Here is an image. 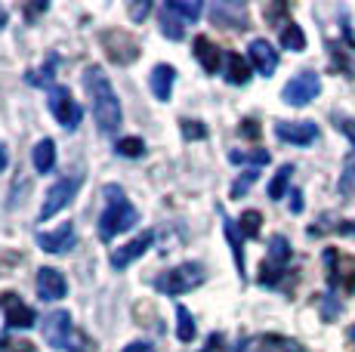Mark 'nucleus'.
<instances>
[{
    "instance_id": "nucleus-1",
    "label": "nucleus",
    "mask_w": 355,
    "mask_h": 352,
    "mask_svg": "<svg viewBox=\"0 0 355 352\" xmlns=\"http://www.w3.org/2000/svg\"><path fill=\"white\" fill-rule=\"evenodd\" d=\"M84 90H87V96H90L93 118H96L99 130L114 133L121 127V103H118V93H114L108 74L102 71L99 65L84 71Z\"/></svg>"
},
{
    "instance_id": "nucleus-2",
    "label": "nucleus",
    "mask_w": 355,
    "mask_h": 352,
    "mask_svg": "<svg viewBox=\"0 0 355 352\" xmlns=\"http://www.w3.org/2000/svg\"><path fill=\"white\" fill-rule=\"evenodd\" d=\"M102 195H105V211L99 216V235L105 241H112V238H118V235L130 232V229L139 222V213H136V207L127 201L121 186H105Z\"/></svg>"
},
{
    "instance_id": "nucleus-3",
    "label": "nucleus",
    "mask_w": 355,
    "mask_h": 352,
    "mask_svg": "<svg viewBox=\"0 0 355 352\" xmlns=\"http://www.w3.org/2000/svg\"><path fill=\"white\" fill-rule=\"evenodd\" d=\"M204 266L201 263H182V266L170 269V272H164L155 279V288L161 290V294L167 297H180V294H189V290H195L198 284H204Z\"/></svg>"
},
{
    "instance_id": "nucleus-4",
    "label": "nucleus",
    "mask_w": 355,
    "mask_h": 352,
    "mask_svg": "<svg viewBox=\"0 0 355 352\" xmlns=\"http://www.w3.org/2000/svg\"><path fill=\"white\" fill-rule=\"evenodd\" d=\"M46 105H50L53 118H56L59 124L65 127V130H78V124H80V118H84V112H80V105L71 99L68 87H62V84L46 87Z\"/></svg>"
},
{
    "instance_id": "nucleus-5",
    "label": "nucleus",
    "mask_w": 355,
    "mask_h": 352,
    "mask_svg": "<svg viewBox=\"0 0 355 352\" xmlns=\"http://www.w3.org/2000/svg\"><path fill=\"white\" fill-rule=\"evenodd\" d=\"M318 93H322V78H318L315 71H300V74H293L288 84H284L282 99L288 105L303 108V105H309Z\"/></svg>"
},
{
    "instance_id": "nucleus-6",
    "label": "nucleus",
    "mask_w": 355,
    "mask_h": 352,
    "mask_svg": "<svg viewBox=\"0 0 355 352\" xmlns=\"http://www.w3.org/2000/svg\"><path fill=\"white\" fill-rule=\"evenodd\" d=\"M78 188H80V176H65L56 186H50V192H46V198H44V207H40V213H37L40 222L53 220L59 211H65V207L71 204V198L78 195Z\"/></svg>"
},
{
    "instance_id": "nucleus-7",
    "label": "nucleus",
    "mask_w": 355,
    "mask_h": 352,
    "mask_svg": "<svg viewBox=\"0 0 355 352\" xmlns=\"http://www.w3.org/2000/svg\"><path fill=\"white\" fill-rule=\"evenodd\" d=\"M99 40H102L105 56L118 65H130L136 56H139V40L133 35H127V31H102Z\"/></svg>"
},
{
    "instance_id": "nucleus-8",
    "label": "nucleus",
    "mask_w": 355,
    "mask_h": 352,
    "mask_svg": "<svg viewBox=\"0 0 355 352\" xmlns=\"http://www.w3.org/2000/svg\"><path fill=\"white\" fill-rule=\"evenodd\" d=\"M0 313H3L6 324H10L12 331H31L34 324H37V315H34V309L28 303H22L12 290H6V294H0Z\"/></svg>"
},
{
    "instance_id": "nucleus-9",
    "label": "nucleus",
    "mask_w": 355,
    "mask_h": 352,
    "mask_svg": "<svg viewBox=\"0 0 355 352\" xmlns=\"http://www.w3.org/2000/svg\"><path fill=\"white\" fill-rule=\"evenodd\" d=\"M44 340L53 349H68L71 346V315L65 309H56L44 318Z\"/></svg>"
},
{
    "instance_id": "nucleus-10",
    "label": "nucleus",
    "mask_w": 355,
    "mask_h": 352,
    "mask_svg": "<svg viewBox=\"0 0 355 352\" xmlns=\"http://www.w3.org/2000/svg\"><path fill=\"white\" fill-rule=\"evenodd\" d=\"M275 137L291 146H312L318 139V127L312 121H278Z\"/></svg>"
},
{
    "instance_id": "nucleus-11",
    "label": "nucleus",
    "mask_w": 355,
    "mask_h": 352,
    "mask_svg": "<svg viewBox=\"0 0 355 352\" xmlns=\"http://www.w3.org/2000/svg\"><path fill=\"white\" fill-rule=\"evenodd\" d=\"M248 59H250V65H254V69L263 74V78H272L275 69H278V50L266 37H254V40H250Z\"/></svg>"
},
{
    "instance_id": "nucleus-12",
    "label": "nucleus",
    "mask_w": 355,
    "mask_h": 352,
    "mask_svg": "<svg viewBox=\"0 0 355 352\" xmlns=\"http://www.w3.org/2000/svg\"><path fill=\"white\" fill-rule=\"evenodd\" d=\"M152 245H155V232H152V229H146V232L136 235L133 241H127V245H121L118 250H114V254H112V266L121 272V269H127L133 260H139V256L146 254Z\"/></svg>"
},
{
    "instance_id": "nucleus-13",
    "label": "nucleus",
    "mask_w": 355,
    "mask_h": 352,
    "mask_svg": "<svg viewBox=\"0 0 355 352\" xmlns=\"http://www.w3.org/2000/svg\"><path fill=\"white\" fill-rule=\"evenodd\" d=\"M78 241V232H74L71 222L59 226L56 232H37V247L46 250V254H68Z\"/></svg>"
},
{
    "instance_id": "nucleus-14",
    "label": "nucleus",
    "mask_w": 355,
    "mask_h": 352,
    "mask_svg": "<svg viewBox=\"0 0 355 352\" xmlns=\"http://www.w3.org/2000/svg\"><path fill=\"white\" fill-rule=\"evenodd\" d=\"M65 290H68V281H65V275L59 272V269H53V266H40L37 269V294H40V300H62Z\"/></svg>"
},
{
    "instance_id": "nucleus-15",
    "label": "nucleus",
    "mask_w": 355,
    "mask_h": 352,
    "mask_svg": "<svg viewBox=\"0 0 355 352\" xmlns=\"http://www.w3.org/2000/svg\"><path fill=\"white\" fill-rule=\"evenodd\" d=\"M195 59H198V65H201V69L204 71H207V74H216V71H220L223 69V50H220V46H216L214 44V40H210V37H195Z\"/></svg>"
},
{
    "instance_id": "nucleus-16",
    "label": "nucleus",
    "mask_w": 355,
    "mask_h": 352,
    "mask_svg": "<svg viewBox=\"0 0 355 352\" xmlns=\"http://www.w3.org/2000/svg\"><path fill=\"white\" fill-rule=\"evenodd\" d=\"M148 84H152L155 99L167 103L170 93H173V84H176V69H173V65H155V69H152V78H148Z\"/></svg>"
},
{
    "instance_id": "nucleus-17",
    "label": "nucleus",
    "mask_w": 355,
    "mask_h": 352,
    "mask_svg": "<svg viewBox=\"0 0 355 352\" xmlns=\"http://www.w3.org/2000/svg\"><path fill=\"white\" fill-rule=\"evenodd\" d=\"M210 16H214V22L223 25V28H244V25H248V16H244L241 3H216L214 10H210Z\"/></svg>"
},
{
    "instance_id": "nucleus-18",
    "label": "nucleus",
    "mask_w": 355,
    "mask_h": 352,
    "mask_svg": "<svg viewBox=\"0 0 355 352\" xmlns=\"http://www.w3.org/2000/svg\"><path fill=\"white\" fill-rule=\"evenodd\" d=\"M220 216H223V232H226V241H229V247H232V256H235L238 275L244 279V250H241V245H244V235H241V229H238L235 222H232L223 211H220Z\"/></svg>"
},
{
    "instance_id": "nucleus-19",
    "label": "nucleus",
    "mask_w": 355,
    "mask_h": 352,
    "mask_svg": "<svg viewBox=\"0 0 355 352\" xmlns=\"http://www.w3.org/2000/svg\"><path fill=\"white\" fill-rule=\"evenodd\" d=\"M164 10L173 12L182 25H189V22H198V16L204 12V3H201V0H167V3H164Z\"/></svg>"
},
{
    "instance_id": "nucleus-20",
    "label": "nucleus",
    "mask_w": 355,
    "mask_h": 352,
    "mask_svg": "<svg viewBox=\"0 0 355 352\" xmlns=\"http://www.w3.org/2000/svg\"><path fill=\"white\" fill-rule=\"evenodd\" d=\"M31 161H34V170L37 173H50L56 167V142L53 139H40L31 152Z\"/></svg>"
},
{
    "instance_id": "nucleus-21",
    "label": "nucleus",
    "mask_w": 355,
    "mask_h": 352,
    "mask_svg": "<svg viewBox=\"0 0 355 352\" xmlns=\"http://www.w3.org/2000/svg\"><path fill=\"white\" fill-rule=\"evenodd\" d=\"M226 80L235 87H244L250 80V65L241 59V53H226Z\"/></svg>"
},
{
    "instance_id": "nucleus-22",
    "label": "nucleus",
    "mask_w": 355,
    "mask_h": 352,
    "mask_svg": "<svg viewBox=\"0 0 355 352\" xmlns=\"http://www.w3.org/2000/svg\"><path fill=\"white\" fill-rule=\"evenodd\" d=\"M229 161H232V164H248L250 170H257V167L269 164L272 155L266 152V148H254V152H244V148H232V152H229Z\"/></svg>"
},
{
    "instance_id": "nucleus-23",
    "label": "nucleus",
    "mask_w": 355,
    "mask_h": 352,
    "mask_svg": "<svg viewBox=\"0 0 355 352\" xmlns=\"http://www.w3.org/2000/svg\"><path fill=\"white\" fill-rule=\"evenodd\" d=\"M291 176H293V164H282V167H278V173L272 176V182H269V198L272 201H282L284 195H288Z\"/></svg>"
},
{
    "instance_id": "nucleus-24",
    "label": "nucleus",
    "mask_w": 355,
    "mask_h": 352,
    "mask_svg": "<svg viewBox=\"0 0 355 352\" xmlns=\"http://www.w3.org/2000/svg\"><path fill=\"white\" fill-rule=\"evenodd\" d=\"M282 46H284V50H291V53H303L306 50L303 28H300V25H293V22H284V28H282Z\"/></svg>"
},
{
    "instance_id": "nucleus-25",
    "label": "nucleus",
    "mask_w": 355,
    "mask_h": 352,
    "mask_svg": "<svg viewBox=\"0 0 355 352\" xmlns=\"http://www.w3.org/2000/svg\"><path fill=\"white\" fill-rule=\"evenodd\" d=\"M195 334H198V328H195L192 313H189L186 306H176V337H180L182 343H192Z\"/></svg>"
},
{
    "instance_id": "nucleus-26",
    "label": "nucleus",
    "mask_w": 355,
    "mask_h": 352,
    "mask_svg": "<svg viewBox=\"0 0 355 352\" xmlns=\"http://www.w3.org/2000/svg\"><path fill=\"white\" fill-rule=\"evenodd\" d=\"M114 152H118L121 158H142V155H146V142L139 137H124L114 142Z\"/></svg>"
},
{
    "instance_id": "nucleus-27",
    "label": "nucleus",
    "mask_w": 355,
    "mask_h": 352,
    "mask_svg": "<svg viewBox=\"0 0 355 352\" xmlns=\"http://www.w3.org/2000/svg\"><path fill=\"white\" fill-rule=\"evenodd\" d=\"M161 31H164V37H167V40H182V37H186L182 22L173 16V12H167V10L161 12Z\"/></svg>"
},
{
    "instance_id": "nucleus-28",
    "label": "nucleus",
    "mask_w": 355,
    "mask_h": 352,
    "mask_svg": "<svg viewBox=\"0 0 355 352\" xmlns=\"http://www.w3.org/2000/svg\"><path fill=\"white\" fill-rule=\"evenodd\" d=\"M257 179H259V173H257V170H244L235 182H232L229 195H232V198H241V195H248V192H250V186H254Z\"/></svg>"
},
{
    "instance_id": "nucleus-29",
    "label": "nucleus",
    "mask_w": 355,
    "mask_h": 352,
    "mask_svg": "<svg viewBox=\"0 0 355 352\" xmlns=\"http://www.w3.org/2000/svg\"><path fill=\"white\" fill-rule=\"evenodd\" d=\"M238 222H241V235H244V238H259V222H263V216H259L257 211H244Z\"/></svg>"
},
{
    "instance_id": "nucleus-30",
    "label": "nucleus",
    "mask_w": 355,
    "mask_h": 352,
    "mask_svg": "<svg viewBox=\"0 0 355 352\" xmlns=\"http://www.w3.org/2000/svg\"><path fill=\"white\" fill-rule=\"evenodd\" d=\"M180 127H182V137L186 139H204L207 137V127H204L201 121H180Z\"/></svg>"
},
{
    "instance_id": "nucleus-31",
    "label": "nucleus",
    "mask_w": 355,
    "mask_h": 352,
    "mask_svg": "<svg viewBox=\"0 0 355 352\" xmlns=\"http://www.w3.org/2000/svg\"><path fill=\"white\" fill-rule=\"evenodd\" d=\"M0 352H37L28 340H10V337H0Z\"/></svg>"
},
{
    "instance_id": "nucleus-32",
    "label": "nucleus",
    "mask_w": 355,
    "mask_h": 352,
    "mask_svg": "<svg viewBox=\"0 0 355 352\" xmlns=\"http://www.w3.org/2000/svg\"><path fill=\"white\" fill-rule=\"evenodd\" d=\"M148 12H152V3H148V0H142V3H130V19H133V22L146 19Z\"/></svg>"
},
{
    "instance_id": "nucleus-33",
    "label": "nucleus",
    "mask_w": 355,
    "mask_h": 352,
    "mask_svg": "<svg viewBox=\"0 0 355 352\" xmlns=\"http://www.w3.org/2000/svg\"><path fill=\"white\" fill-rule=\"evenodd\" d=\"M337 130H343L346 137H349L352 148H355V121L352 118H337Z\"/></svg>"
},
{
    "instance_id": "nucleus-34",
    "label": "nucleus",
    "mask_w": 355,
    "mask_h": 352,
    "mask_svg": "<svg viewBox=\"0 0 355 352\" xmlns=\"http://www.w3.org/2000/svg\"><path fill=\"white\" fill-rule=\"evenodd\" d=\"M352 179H355V164L349 161V164H346V176H343V182H340V192H349Z\"/></svg>"
},
{
    "instance_id": "nucleus-35",
    "label": "nucleus",
    "mask_w": 355,
    "mask_h": 352,
    "mask_svg": "<svg viewBox=\"0 0 355 352\" xmlns=\"http://www.w3.org/2000/svg\"><path fill=\"white\" fill-rule=\"evenodd\" d=\"M241 133H244V137H250V139H257V137H259V127H257V121H244Z\"/></svg>"
},
{
    "instance_id": "nucleus-36",
    "label": "nucleus",
    "mask_w": 355,
    "mask_h": 352,
    "mask_svg": "<svg viewBox=\"0 0 355 352\" xmlns=\"http://www.w3.org/2000/svg\"><path fill=\"white\" fill-rule=\"evenodd\" d=\"M291 198H293V201H291V211H293V213H303V195L293 192Z\"/></svg>"
},
{
    "instance_id": "nucleus-37",
    "label": "nucleus",
    "mask_w": 355,
    "mask_h": 352,
    "mask_svg": "<svg viewBox=\"0 0 355 352\" xmlns=\"http://www.w3.org/2000/svg\"><path fill=\"white\" fill-rule=\"evenodd\" d=\"M124 352H155V349L148 346V343H130V346H127Z\"/></svg>"
},
{
    "instance_id": "nucleus-38",
    "label": "nucleus",
    "mask_w": 355,
    "mask_h": 352,
    "mask_svg": "<svg viewBox=\"0 0 355 352\" xmlns=\"http://www.w3.org/2000/svg\"><path fill=\"white\" fill-rule=\"evenodd\" d=\"M6 164H10V155H6L3 142H0V173H3V170H6Z\"/></svg>"
},
{
    "instance_id": "nucleus-39",
    "label": "nucleus",
    "mask_w": 355,
    "mask_h": 352,
    "mask_svg": "<svg viewBox=\"0 0 355 352\" xmlns=\"http://www.w3.org/2000/svg\"><path fill=\"white\" fill-rule=\"evenodd\" d=\"M3 25H6V12L0 10V28H3Z\"/></svg>"
}]
</instances>
